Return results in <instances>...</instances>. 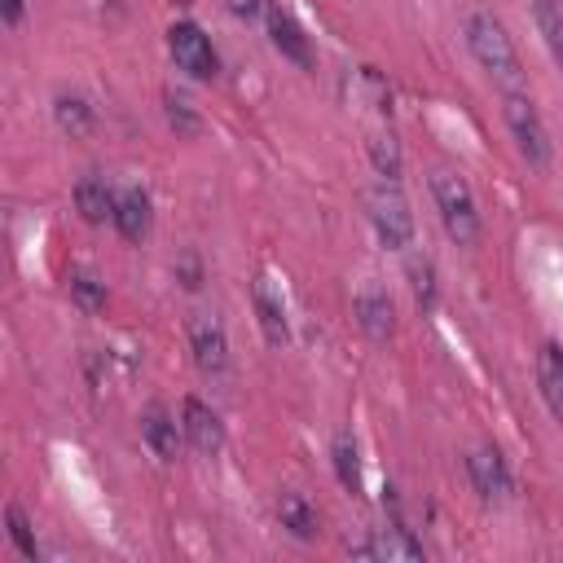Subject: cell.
Returning <instances> with one entry per match:
<instances>
[{
  "mask_svg": "<svg viewBox=\"0 0 563 563\" xmlns=\"http://www.w3.org/2000/svg\"><path fill=\"white\" fill-rule=\"evenodd\" d=\"M18 18H22V0H4V22L18 26Z\"/></svg>",
  "mask_w": 563,
  "mask_h": 563,
  "instance_id": "cell-26",
  "label": "cell"
},
{
  "mask_svg": "<svg viewBox=\"0 0 563 563\" xmlns=\"http://www.w3.org/2000/svg\"><path fill=\"white\" fill-rule=\"evenodd\" d=\"M466 471H471V484L479 497H506L510 493V471H506L497 449H475L466 457Z\"/></svg>",
  "mask_w": 563,
  "mask_h": 563,
  "instance_id": "cell-9",
  "label": "cell"
},
{
  "mask_svg": "<svg viewBox=\"0 0 563 563\" xmlns=\"http://www.w3.org/2000/svg\"><path fill=\"white\" fill-rule=\"evenodd\" d=\"M150 198L141 194V189H123L119 198H114V229L128 238V242H141L145 233H150Z\"/></svg>",
  "mask_w": 563,
  "mask_h": 563,
  "instance_id": "cell-13",
  "label": "cell"
},
{
  "mask_svg": "<svg viewBox=\"0 0 563 563\" xmlns=\"http://www.w3.org/2000/svg\"><path fill=\"white\" fill-rule=\"evenodd\" d=\"M167 48H172V57H176V66H180L185 75H194V79H216V75H220V57H216L211 40L202 35V26L176 22V26L167 31Z\"/></svg>",
  "mask_w": 563,
  "mask_h": 563,
  "instance_id": "cell-5",
  "label": "cell"
},
{
  "mask_svg": "<svg viewBox=\"0 0 563 563\" xmlns=\"http://www.w3.org/2000/svg\"><path fill=\"white\" fill-rule=\"evenodd\" d=\"M53 114H57V123H62V132H75V136H84L88 128H92V106L84 101V97H57L53 101Z\"/></svg>",
  "mask_w": 563,
  "mask_h": 563,
  "instance_id": "cell-20",
  "label": "cell"
},
{
  "mask_svg": "<svg viewBox=\"0 0 563 563\" xmlns=\"http://www.w3.org/2000/svg\"><path fill=\"white\" fill-rule=\"evenodd\" d=\"M466 44H471V57L488 70V79L501 84V92H523V66L501 18H493L488 9H475L466 18Z\"/></svg>",
  "mask_w": 563,
  "mask_h": 563,
  "instance_id": "cell-1",
  "label": "cell"
},
{
  "mask_svg": "<svg viewBox=\"0 0 563 563\" xmlns=\"http://www.w3.org/2000/svg\"><path fill=\"white\" fill-rule=\"evenodd\" d=\"M334 475L347 493H361V457H356V440L347 431L334 435Z\"/></svg>",
  "mask_w": 563,
  "mask_h": 563,
  "instance_id": "cell-19",
  "label": "cell"
},
{
  "mask_svg": "<svg viewBox=\"0 0 563 563\" xmlns=\"http://www.w3.org/2000/svg\"><path fill=\"white\" fill-rule=\"evenodd\" d=\"M431 198H435V211H440L444 233H449L457 246H471V242L479 238V211H475L471 185H466L457 172L435 167V172H431Z\"/></svg>",
  "mask_w": 563,
  "mask_h": 563,
  "instance_id": "cell-2",
  "label": "cell"
},
{
  "mask_svg": "<svg viewBox=\"0 0 563 563\" xmlns=\"http://www.w3.org/2000/svg\"><path fill=\"white\" fill-rule=\"evenodd\" d=\"M352 554H369V559H422V545L413 537H405L400 523H391L378 541H361L352 545Z\"/></svg>",
  "mask_w": 563,
  "mask_h": 563,
  "instance_id": "cell-16",
  "label": "cell"
},
{
  "mask_svg": "<svg viewBox=\"0 0 563 563\" xmlns=\"http://www.w3.org/2000/svg\"><path fill=\"white\" fill-rule=\"evenodd\" d=\"M409 277H413V299H418V308H431L435 303V268H431V260L422 255V260H409Z\"/></svg>",
  "mask_w": 563,
  "mask_h": 563,
  "instance_id": "cell-23",
  "label": "cell"
},
{
  "mask_svg": "<svg viewBox=\"0 0 563 563\" xmlns=\"http://www.w3.org/2000/svg\"><path fill=\"white\" fill-rule=\"evenodd\" d=\"M114 198H119V194H110V185L97 180V176H84V180L75 185V207H79V216H84L88 224L114 220Z\"/></svg>",
  "mask_w": 563,
  "mask_h": 563,
  "instance_id": "cell-15",
  "label": "cell"
},
{
  "mask_svg": "<svg viewBox=\"0 0 563 563\" xmlns=\"http://www.w3.org/2000/svg\"><path fill=\"white\" fill-rule=\"evenodd\" d=\"M501 114H506V128H510L519 154L528 158V167H550L554 145H550V132H545V123H541L532 97H528V92H506V110H501Z\"/></svg>",
  "mask_w": 563,
  "mask_h": 563,
  "instance_id": "cell-3",
  "label": "cell"
},
{
  "mask_svg": "<svg viewBox=\"0 0 563 563\" xmlns=\"http://www.w3.org/2000/svg\"><path fill=\"white\" fill-rule=\"evenodd\" d=\"M163 101H167V123H172L176 132L194 136V132H198V114L189 110V101H185V97H176V92H167Z\"/></svg>",
  "mask_w": 563,
  "mask_h": 563,
  "instance_id": "cell-25",
  "label": "cell"
},
{
  "mask_svg": "<svg viewBox=\"0 0 563 563\" xmlns=\"http://www.w3.org/2000/svg\"><path fill=\"white\" fill-rule=\"evenodd\" d=\"M537 387H541V400L545 409L563 422V352L554 343H545L537 352Z\"/></svg>",
  "mask_w": 563,
  "mask_h": 563,
  "instance_id": "cell-12",
  "label": "cell"
},
{
  "mask_svg": "<svg viewBox=\"0 0 563 563\" xmlns=\"http://www.w3.org/2000/svg\"><path fill=\"white\" fill-rule=\"evenodd\" d=\"M189 352L198 361L202 374H220L229 365V339H224V325L216 317H194L189 321Z\"/></svg>",
  "mask_w": 563,
  "mask_h": 563,
  "instance_id": "cell-6",
  "label": "cell"
},
{
  "mask_svg": "<svg viewBox=\"0 0 563 563\" xmlns=\"http://www.w3.org/2000/svg\"><path fill=\"white\" fill-rule=\"evenodd\" d=\"M141 435H145V444H150L158 457H176V453H180L176 418H172L163 405H150V409L141 413Z\"/></svg>",
  "mask_w": 563,
  "mask_h": 563,
  "instance_id": "cell-14",
  "label": "cell"
},
{
  "mask_svg": "<svg viewBox=\"0 0 563 563\" xmlns=\"http://www.w3.org/2000/svg\"><path fill=\"white\" fill-rule=\"evenodd\" d=\"M356 321L374 343H387L391 330H396V308H391V299L383 290H361L356 295Z\"/></svg>",
  "mask_w": 563,
  "mask_h": 563,
  "instance_id": "cell-10",
  "label": "cell"
},
{
  "mask_svg": "<svg viewBox=\"0 0 563 563\" xmlns=\"http://www.w3.org/2000/svg\"><path fill=\"white\" fill-rule=\"evenodd\" d=\"M180 431H185V440H189L198 453H220V444H224V422H220V413H216L211 405H202L198 396H189V400L180 405Z\"/></svg>",
  "mask_w": 563,
  "mask_h": 563,
  "instance_id": "cell-7",
  "label": "cell"
},
{
  "mask_svg": "<svg viewBox=\"0 0 563 563\" xmlns=\"http://www.w3.org/2000/svg\"><path fill=\"white\" fill-rule=\"evenodd\" d=\"M268 35H273V48L277 53H286L295 66H312V48H308V35L295 26V18L290 13H282V9H268Z\"/></svg>",
  "mask_w": 563,
  "mask_h": 563,
  "instance_id": "cell-11",
  "label": "cell"
},
{
  "mask_svg": "<svg viewBox=\"0 0 563 563\" xmlns=\"http://www.w3.org/2000/svg\"><path fill=\"white\" fill-rule=\"evenodd\" d=\"M365 211H369V224H374V233L383 238V246H409V238H413V216H409V202L400 198V189L396 185H374V189H365Z\"/></svg>",
  "mask_w": 563,
  "mask_h": 563,
  "instance_id": "cell-4",
  "label": "cell"
},
{
  "mask_svg": "<svg viewBox=\"0 0 563 563\" xmlns=\"http://www.w3.org/2000/svg\"><path fill=\"white\" fill-rule=\"evenodd\" d=\"M532 18H537V31H541L550 57L563 70V0H532Z\"/></svg>",
  "mask_w": 563,
  "mask_h": 563,
  "instance_id": "cell-18",
  "label": "cell"
},
{
  "mask_svg": "<svg viewBox=\"0 0 563 563\" xmlns=\"http://www.w3.org/2000/svg\"><path fill=\"white\" fill-rule=\"evenodd\" d=\"M369 158H374V172L383 180H396L400 176V145H396V136H374L369 141Z\"/></svg>",
  "mask_w": 563,
  "mask_h": 563,
  "instance_id": "cell-21",
  "label": "cell"
},
{
  "mask_svg": "<svg viewBox=\"0 0 563 563\" xmlns=\"http://www.w3.org/2000/svg\"><path fill=\"white\" fill-rule=\"evenodd\" d=\"M176 4H194V0H176Z\"/></svg>",
  "mask_w": 563,
  "mask_h": 563,
  "instance_id": "cell-27",
  "label": "cell"
},
{
  "mask_svg": "<svg viewBox=\"0 0 563 563\" xmlns=\"http://www.w3.org/2000/svg\"><path fill=\"white\" fill-rule=\"evenodd\" d=\"M251 303H255V317H260L264 343L282 347V343L290 339V325H286V308H282V299L273 295L268 277H255V282H251Z\"/></svg>",
  "mask_w": 563,
  "mask_h": 563,
  "instance_id": "cell-8",
  "label": "cell"
},
{
  "mask_svg": "<svg viewBox=\"0 0 563 563\" xmlns=\"http://www.w3.org/2000/svg\"><path fill=\"white\" fill-rule=\"evenodd\" d=\"M277 519H282V528H286L290 537H299V541H312V537H317V510H312L299 493H282Z\"/></svg>",
  "mask_w": 563,
  "mask_h": 563,
  "instance_id": "cell-17",
  "label": "cell"
},
{
  "mask_svg": "<svg viewBox=\"0 0 563 563\" xmlns=\"http://www.w3.org/2000/svg\"><path fill=\"white\" fill-rule=\"evenodd\" d=\"M4 519H9V537H13V545L22 550V559H40V545H35V537H31V523H26L22 506H9Z\"/></svg>",
  "mask_w": 563,
  "mask_h": 563,
  "instance_id": "cell-24",
  "label": "cell"
},
{
  "mask_svg": "<svg viewBox=\"0 0 563 563\" xmlns=\"http://www.w3.org/2000/svg\"><path fill=\"white\" fill-rule=\"evenodd\" d=\"M70 295H75V299H79V308H88V312L106 308V286H101L88 268H75V273H70Z\"/></svg>",
  "mask_w": 563,
  "mask_h": 563,
  "instance_id": "cell-22",
  "label": "cell"
}]
</instances>
